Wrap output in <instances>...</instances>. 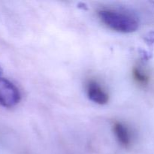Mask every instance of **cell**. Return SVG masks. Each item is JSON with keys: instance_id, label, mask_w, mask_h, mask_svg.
Masks as SVG:
<instances>
[{"instance_id": "cell-1", "label": "cell", "mask_w": 154, "mask_h": 154, "mask_svg": "<svg viewBox=\"0 0 154 154\" xmlns=\"http://www.w3.org/2000/svg\"><path fill=\"white\" fill-rule=\"evenodd\" d=\"M98 17L104 25L118 32L132 33L136 31L139 26L136 17L126 12L102 9L98 12Z\"/></svg>"}, {"instance_id": "cell-2", "label": "cell", "mask_w": 154, "mask_h": 154, "mask_svg": "<svg viewBox=\"0 0 154 154\" xmlns=\"http://www.w3.org/2000/svg\"><path fill=\"white\" fill-rule=\"evenodd\" d=\"M20 99L19 89L11 81L0 76V106L13 108L19 103Z\"/></svg>"}, {"instance_id": "cell-3", "label": "cell", "mask_w": 154, "mask_h": 154, "mask_svg": "<svg viewBox=\"0 0 154 154\" xmlns=\"http://www.w3.org/2000/svg\"><path fill=\"white\" fill-rule=\"evenodd\" d=\"M87 94L90 101L98 105H105L109 100L108 93L102 86L95 80H90L87 82Z\"/></svg>"}, {"instance_id": "cell-4", "label": "cell", "mask_w": 154, "mask_h": 154, "mask_svg": "<svg viewBox=\"0 0 154 154\" xmlns=\"http://www.w3.org/2000/svg\"><path fill=\"white\" fill-rule=\"evenodd\" d=\"M113 131L120 145L128 147L132 143V135L129 128L121 122H115L113 125Z\"/></svg>"}, {"instance_id": "cell-5", "label": "cell", "mask_w": 154, "mask_h": 154, "mask_svg": "<svg viewBox=\"0 0 154 154\" xmlns=\"http://www.w3.org/2000/svg\"><path fill=\"white\" fill-rule=\"evenodd\" d=\"M132 77L135 82L139 85L145 86L149 83V77L141 68L135 67L132 69Z\"/></svg>"}, {"instance_id": "cell-6", "label": "cell", "mask_w": 154, "mask_h": 154, "mask_svg": "<svg viewBox=\"0 0 154 154\" xmlns=\"http://www.w3.org/2000/svg\"><path fill=\"white\" fill-rule=\"evenodd\" d=\"M144 41L150 48H154V31H151L144 35Z\"/></svg>"}, {"instance_id": "cell-7", "label": "cell", "mask_w": 154, "mask_h": 154, "mask_svg": "<svg viewBox=\"0 0 154 154\" xmlns=\"http://www.w3.org/2000/svg\"><path fill=\"white\" fill-rule=\"evenodd\" d=\"M2 74V68L0 67V76H1Z\"/></svg>"}]
</instances>
